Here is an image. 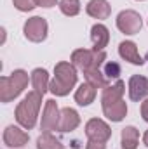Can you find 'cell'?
Masks as SVG:
<instances>
[{"instance_id": "7", "label": "cell", "mask_w": 148, "mask_h": 149, "mask_svg": "<svg viewBox=\"0 0 148 149\" xmlns=\"http://www.w3.org/2000/svg\"><path fill=\"white\" fill-rule=\"evenodd\" d=\"M85 135L89 141H99V142H106L111 137V128L106 121H103L101 118H91L85 123Z\"/></svg>"}, {"instance_id": "23", "label": "cell", "mask_w": 148, "mask_h": 149, "mask_svg": "<svg viewBox=\"0 0 148 149\" xmlns=\"http://www.w3.org/2000/svg\"><path fill=\"white\" fill-rule=\"evenodd\" d=\"M103 73H105V76H106L108 80H118V76H120V73H122V68H120L118 63L110 61V63H105Z\"/></svg>"}, {"instance_id": "19", "label": "cell", "mask_w": 148, "mask_h": 149, "mask_svg": "<svg viewBox=\"0 0 148 149\" xmlns=\"http://www.w3.org/2000/svg\"><path fill=\"white\" fill-rule=\"evenodd\" d=\"M138 142H140V132L136 127L129 125V127L122 128V135H120L122 149H138Z\"/></svg>"}, {"instance_id": "16", "label": "cell", "mask_w": 148, "mask_h": 149, "mask_svg": "<svg viewBox=\"0 0 148 149\" xmlns=\"http://www.w3.org/2000/svg\"><path fill=\"white\" fill-rule=\"evenodd\" d=\"M30 78H32V87H33V90L38 92V94H45L47 90H49V85H51V80H49V73H47V70H44V68H35L32 74H30Z\"/></svg>"}, {"instance_id": "12", "label": "cell", "mask_w": 148, "mask_h": 149, "mask_svg": "<svg viewBox=\"0 0 148 149\" xmlns=\"http://www.w3.org/2000/svg\"><path fill=\"white\" fill-rule=\"evenodd\" d=\"M80 125V114L75 111L73 108H63L59 113V123L58 130L59 132H73L75 128Z\"/></svg>"}, {"instance_id": "20", "label": "cell", "mask_w": 148, "mask_h": 149, "mask_svg": "<svg viewBox=\"0 0 148 149\" xmlns=\"http://www.w3.org/2000/svg\"><path fill=\"white\" fill-rule=\"evenodd\" d=\"M84 76H85V81L91 83V85L96 87V88H105V87H108V81H110V80L105 76V73L101 71V68L87 70V71H84Z\"/></svg>"}, {"instance_id": "27", "label": "cell", "mask_w": 148, "mask_h": 149, "mask_svg": "<svg viewBox=\"0 0 148 149\" xmlns=\"http://www.w3.org/2000/svg\"><path fill=\"white\" fill-rule=\"evenodd\" d=\"M141 116H143V120L148 123V97L141 102Z\"/></svg>"}, {"instance_id": "10", "label": "cell", "mask_w": 148, "mask_h": 149, "mask_svg": "<svg viewBox=\"0 0 148 149\" xmlns=\"http://www.w3.org/2000/svg\"><path fill=\"white\" fill-rule=\"evenodd\" d=\"M129 97L134 102H140L148 97V80L141 74H132L129 78Z\"/></svg>"}, {"instance_id": "26", "label": "cell", "mask_w": 148, "mask_h": 149, "mask_svg": "<svg viewBox=\"0 0 148 149\" xmlns=\"http://www.w3.org/2000/svg\"><path fill=\"white\" fill-rule=\"evenodd\" d=\"M85 149H106V142H99V141H89L85 144Z\"/></svg>"}, {"instance_id": "13", "label": "cell", "mask_w": 148, "mask_h": 149, "mask_svg": "<svg viewBox=\"0 0 148 149\" xmlns=\"http://www.w3.org/2000/svg\"><path fill=\"white\" fill-rule=\"evenodd\" d=\"M124 90H125V83L122 80H117L115 85L105 87L103 94H101V106H108V104H115V102L122 101Z\"/></svg>"}, {"instance_id": "24", "label": "cell", "mask_w": 148, "mask_h": 149, "mask_svg": "<svg viewBox=\"0 0 148 149\" xmlns=\"http://www.w3.org/2000/svg\"><path fill=\"white\" fill-rule=\"evenodd\" d=\"M12 3L21 12H30V10H33L37 7V2L35 0H12Z\"/></svg>"}, {"instance_id": "3", "label": "cell", "mask_w": 148, "mask_h": 149, "mask_svg": "<svg viewBox=\"0 0 148 149\" xmlns=\"http://www.w3.org/2000/svg\"><path fill=\"white\" fill-rule=\"evenodd\" d=\"M28 85V73L25 70H14L9 76L0 78V101L2 102H11Z\"/></svg>"}, {"instance_id": "21", "label": "cell", "mask_w": 148, "mask_h": 149, "mask_svg": "<svg viewBox=\"0 0 148 149\" xmlns=\"http://www.w3.org/2000/svg\"><path fill=\"white\" fill-rule=\"evenodd\" d=\"M37 149H63V144L51 132H42L37 139Z\"/></svg>"}, {"instance_id": "15", "label": "cell", "mask_w": 148, "mask_h": 149, "mask_svg": "<svg viewBox=\"0 0 148 149\" xmlns=\"http://www.w3.org/2000/svg\"><path fill=\"white\" fill-rule=\"evenodd\" d=\"M91 42H92V49L94 50H105V47L108 45L110 42V31L105 24L101 23H96L92 28H91Z\"/></svg>"}, {"instance_id": "29", "label": "cell", "mask_w": 148, "mask_h": 149, "mask_svg": "<svg viewBox=\"0 0 148 149\" xmlns=\"http://www.w3.org/2000/svg\"><path fill=\"white\" fill-rule=\"evenodd\" d=\"M138 2H143V0H138Z\"/></svg>"}, {"instance_id": "14", "label": "cell", "mask_w": 148, "mask_h": 149, "mask_svg": "<svg viewBox=\"0 0 148 149\" xmlns=\"http://www.w3.org/2000/svg\"><path fill=\"white\" fill-rule=\"evenodd\" d=\"M85 12L94 17V19H108L111 14V5L108 3V0H89L85 5Z\"/></svg>"}, {"instance_id": "5", "label": "cell", "mask_w": 148, "mask_h": 149, "mask_svg": "<svg viewBox=\"0 0 148 149\" xmlns=\"http://www.w3.org/2000/svg\"><path fill=\"white\" fill-rule=\"evenodd\" d=\"M117 28L118 31H122L124 35H136L141 31L143 28V21H141V16L136 12V10H122L118 12L117 16Z\"/></svg>"}, {"instance_id": "9", "label": "cell", "mask_w": 148, "mask_h": 149, "mask_svg": "<svg viewBox=\"0 0 148 149\" xmlns=\"http://www.w3.org/2000/svg\"><path fill=\"white\" fill-rule=\"evenodd\" d=\"M30 141V135L21 130L19 127H14V125H9L5 127L4 130V144L7 148H12V149H19V148H25Z\"/></svg>"}, {"instance_id": "28", "label": "cell", "mask_w": 148, "mask_h": 149, "mask_svg": "<svg viewBox=\"0 0 148 149\" xmlns=\"http://www.w3.org/2000/svg\"><path fill=\"white\" fill-rule=\"evenodd\" d=\"M143 144H145V146H148V130L143 134Z\"/></svg>"}, {"instance_id": "22", "label": "cell", "mask_w": 148, "mask_h": 149, "mask_svg": "<svg viewBox=\"0 0 148 149\" xmlns=\"http://www.w3.org/2000/svg\"><path fill=\"white\" fill-rule=\"evenodd\" d=\"M58 7H59V10H61L65 16H68V17H73V16H77V14L80 12V3H78V0H59Z\"/></svg>"}, {"instance_id": "6", "label": "cell", "mask_w": 148, "mask_h": 149, "mask_svg": "<svg viewBox=\"0 0 148 149\" xmlns=\"http://www.w3.org/2000/svg\"><path fill=\"white\" fill-rule=\"evenodd\" d=\"M47 31H49V24H47V21H45L44 17H40V16L30 17V19L25 23V26H23V33H25L26 40H30V42H33V43L44 42V40L47 38Z\"/></svg>"}, {"instance_id": "25", "label": "cell", "mask_w": 148, "mask_h": 149, "mask_svg": "<svg viewBox=\"0 0 148 149\" xmlns=\"http://www.w3.org/2000/svg\"><path fill=\"white\" fill-rule=\"evenodd\" d=\"M35 2H37V7H45V9H51L59 3V0H35Z\"/></svg>"}, {"instance_id": "4", "label": "cell", "mask_w": 148, "mask_h": 149, "mask_svg": "<svg viewBox=\"0 0 148 149\" xmlns=\"http://www.w3.org/2000/svg\"><path fill=\"white\" fill-rule=\"evenodd\" d=\"M106 61L105 50H94V49H77L72 52V64L80 71H87L92 68H101Z\"/></svg>"}, {"instance_id": "18", "label": "cell", "mask_w": 148, "mask_h": 149, "mask_svg": "<svg viewBox=\"0 0 148 149\" xmlns=\"http://www.w3.org/2000/svg\"><path fill=\"white\" fill-rule=\"evenodd\" d=\"M94 99H96V87H92L87 81L75 90V102L78 106H89L91 102H94Z\"/></svg>"}, {"instance_id": "8", "label": "cell", "mask_w": 148, "mask_h": 149, "mask_svg": "<svg viewBox=\"0 0 148 149\" xmlns=\"http://www.w3.org/2000/svg\"><path fill=\"white\" fill-rule=\"evenodd\" d=\"M59 113H61V109L58 108V102H56L54 99L45 101V108H44L42 120H40V128H42L44 132H52V130H58Z\"/></svg>"}, {"instance_id": "17", "label": "cell", "mask_w": 148, "mask_h": 149, "mask_svg": "<svg viewBox=\"0 0 148 149\" xmlns=\"http://www.w3.org/2000/svg\"><path fill=\"white\" fill-rule=\"evenodd\" d=\"M103 114H105L110 121H113V123L122 121V120L125 118V114H127V104H125V101L122 99V101H118V102H115V104L103 106Z\"/></svg>"}, {"instance_id": "2", "label": "cell", "mask_w": 148, "mask_h": 149, "mask_svg": "<svg viewBox=\"0 0 148 149\" xmlns=\"http://www.w3.org/2000/svg\"><path fill=\"white\" fill-rule=\"evenodd\" d=\"M40 106H42V94H38L35 90L28 92L25 95V99L16 106V121L26 128V130H32L35 125H37L38 120V111H40Z\"/></svg>"}, {"instance_id": "1", "label": "cell", "mask_w": 148, "mask_h": 149, "mask_svg": "<svg viewBox=\"0 0 148 149\" xmlns=\"http://www.w3.org/2000/svg\"><path fill=\"white\" fill-rule=\"evenodd\" d=\"M77 68L68 61H61L54 66V78L51 80L49 92H52L56 97H65L72 92L77 83Z\"/></svg>"}, {"instance_id": "11", "label": "cell", "mask_w": 148, "mask_h": 149, "mask_svg": "<svg viewBox=\"0 0 148 149\" xmlns=\"http://www.w3.org/2000/svg\"><path fill=\"white\" fill-rule=\"evenodd\" d=\"M118 56H120L124 61H127V63H131V64H134V66H141V64L145 63V59H143V57L140 56V52H138L136 43L131 42V40H124V42L118 43Z\"/></svg>"}]
</instances>
